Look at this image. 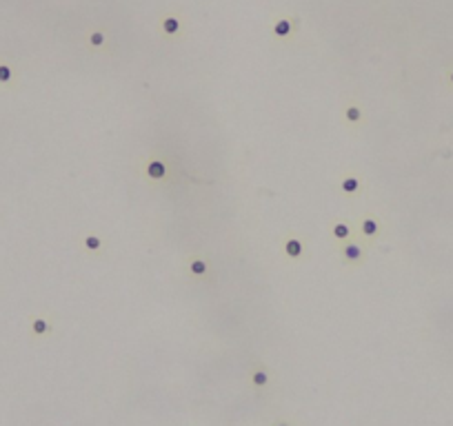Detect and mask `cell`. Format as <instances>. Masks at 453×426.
<instances>
[{
    "instance_id": "1",
    "label": "cell",
    "mask_w": 453,
    "mask_h": 426,
    "mask_svg": "<svg viewBox=\"0 0 453 426\" xmlns=\"http://www.w3.org/2000/svg\"><path fill=\"white\" fill-rule=\"evenodd\" d=\"M338 251H340V257H342V262L346 267H358V264H362L365 262V246H362L360 242H356L354 238L349 240V242H344V244H340L338 246Z\"/></svg>"
},
{
    "instance_id": "2",
    "label": "cell",
    "mask_w": 453,
    "mask_h": 426,
    "mask_svg": "<svg viewBox=\"0 0 453 426\" xmlns=\"http://www.w3.org/2000/svg\"><path fill=\"white\" fill-rule=\"evenodd\" d=\"M182 18L178 11H171V14H162L160 16V31L165 38H178L182 33Z\"/></svg>"
},
{
    "instance_id": "3",
    "label": "cell",
    "mask_w": 453,
    "mask_h": 426,
    "mask_svg": "<svg viewBox=\"0 0 453 426\" xmlns=\"http://www.w3.org/2000/svg\"><path fill=\"white\" fill-rule=\"evenodd\" d=\"M380 233H382V227H380V222L376 220V216H371V213H367V216H362L360 220V235L367 240V242H376V240L380 238Z\"/></svg>"
},
{
    "instance_id": "4",
    "label": "cell",
    "mask_w": 453,
    "mask_h": 426,
    "mask_svg": "<svg viewBox=\"0 0 453 426\" xmlns=\"http://www.w3.org/2000/svg\"><path fill=\"white\" fill-rule=\"evenodd\" d=\"M340 193H344V195H349V198H356L358 193L362 191V178L358 176V173H344L342 176V180H340Z\"/></svg>"
},
{
    "instance_id": "5",
    "label": "cell",
    "mask_w": 453,
    "mask_h": 426,
    "mask_svg": "<svg viewBox=\"0 0 453 426\" xmlns=\"http://www.w3.org/2000/svg\"><path fill=\"white\" fill-rule=\"evenodd\" d=\"M293 33H295V25L291 16H280L273 25V36L278 40H293Z\"/></svg>"
},
{
    "instance_id": "6",
    "label": "cell",
    "mask_w": 453,
    "mask_h": 426,
    "mask_svg": "<svg viewBox=\"0 0 453 426\" xmlns=\"http://www.w3.org/2000/svg\"><path fill=\"white\" fill-rule=\"evenodd\" d=\"M329 229H331V238L340 244L349 242V240L354 238V227H351L346 220H333L331 224H329Z\"/></svg>"
},
{
    "instance_id": "7",
    "label": "cell",
    "mask_w": 453,
    "mask_h": 426,
    "mask_svg": "<svg viewBox=\"0 0 453 426\" xmlns=\"http://www.w3.org/2000/svg\"><path fill=\"white\" fill-rule=\"evenodd\" d=\"M31 320V324H29V333L33 335L36 340H40V338H47L49 333H52V320L49 317H44V315H31L29 317Z\"/></svg>"
},
{
    "instance_id": "8",
    "label": "cell",
    "mask_w": 453,
    "mask_h": 426,
    "mask_svg": "<svg viewBox=\"0 0 453 426\" xmlns=\"http://www.w3.org/2000/svg\"><path fill=\"white\" fill-rule=\"evenodd\" d=\"M144 173H147L149 180L154 182H165L167 180V162L160 158H151L144 167Z\"/></svg>"
},
{
    "instance_id": "9",
    "label": "cell",
    "mask_w": 453,
    "mask_h": 426,
    "mask_svg": "<svg viewBox=\"0 0 453 426\" xmlns=\"http://www.w3.org/2000/svg\"><path fill=\"white\" fill-rule=\"evenodd\" d=\"M282 251L287 253V257H291V260H300V257L305 255V244H302V240L298 235H289L282 242Z\"/></svg>"
},
{
    "instance_id": "10",
    "label": "cell",
    "mask_w": 453,
    "mask_h": 426,
    "mask_svg": "<svg viewBox=\"0 0 453 426\" xmlns=\"http://www.w3.org/2000/svg\"><path fill=\"white\" fill-rule=\"evenodd\" d=\"M82 249L91 255H100L105 251V240L98 233H85L82 235Z\"/></svg>"
},
{
    "instance_id": "11",
    "label": "cell",
    "mask_w": 453,
    "mask_h": 426,
    "mask_svg": "<svg viewBox=\"0 0 453 426\" xmlns=\"http://www.w3.org/2000/svg\"><path fill=\"white\" fill-rule=\"evenodd\" d=\"M344 120H346V125L354 127V129L360 127V122H362V107H360V102H358V100H351V102L346 104Z\"/></svg>"
},
{
    "instance_id": "12",
    "label": "cell",
    "mask_w": 453,
    "mask_h": 426,
    "mask_svg": "<svg viewBox=\"0 0 453 426\" xmlns=\"http://www.w3.org/2000/svg\"><path fill=\"white\" fill-rule=\"evenodd\" d=\"M189 273H191L193 278H203L209 273V262L203 260V257H191L189 260Z\"/></svg>"
},
{
    "instance_id": "13",
    "label": "cell",
    "mask_w": 453,
    "mask_h": 426,
    "mask_svg": "<svg viewBox=\"0 0 453 426\" xmlns=\"http://www.w3.org/2000/svg\"><path fill=\"white\" fill-rule=\"evenodd\" d=\"M251 384H254L256 389H265V386L269 384V371H267V366H256L254 371H251Z\"/></svg>"
},
{
    "instance_id": "14",
    "label": "cell",
    "mask_w": 453,
    "mask_h": 426,
    "mask_svg": "<svg viewBox=\"0 0 453 426\" xmlns=\"http://www.w3.org/2000/svg\"><path fill=\"white\" fill-rule=\"evenodd\" d=\"M89 47H93V49H100V47H105V42H107V36H105V31H100V29H96V31H91L89 33Z\"/></svg>"
},
{
    "instance_id": "15",
    "label": "cell",
    "mask_w": 453,
    "mask_h": 426,
    "mask_svg": "<svg viewBox=\"0 0 453 426\" xmlns=\"http://www.w3.org/2000/svg\"><path fill=\"white\" fill-rule=\"evenodd\" d=\"M14 82V69L7 63H0V85H11Z\"/></svg>"
},
{
    "instance_id": "16",
    "label": "cell",
    "mask_w": 453,
    "mask_h": 426,
    "mask_svg": "<svg viewBox=\"0 0 453 426\" xmlns=\"http://www.w3.org/2000/svg\"><path fill=\"white\" fill-rule=\"evenodd\" d=\"M446 82H449V85H451V89H453V67H451L449 71H446Z\"/></svg>"
},
{
    "instance_id": "17",
    "label": "cell",
    "mask_w": 453,
    "mask_h": 426,
    "mask_svg": "<svg viewBox=\"0 0 453 426\" xmlns=\"http://www.w3.org/2000/svg\"><path fill=\"white\" fill-rule=\"evenodd\" d=\"M273 426H295V424H291V422H287V419H278Z\"/></svg>"
}]
</instances>
